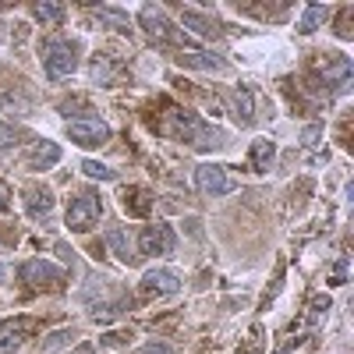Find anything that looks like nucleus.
Segmentation results:
<instances>
[{"instance_id": "f257e3e1", "label": "nucleus", "mask_w": 354, "mask_h": 354, "mask_svg": "<svg viewBox=\"0 0 354 354\" xmlns=\"http://www.w3.org/2000/svg\"><path fill=\"white\" fill-rule=\"evenodd\" d=\"M138 21H142V28H145L153 39H163V43H177V46H185V50H195V39H188V32H181V28L167 18L163 8L145 4L142 15H138Z\"/></svg>"}, {"instance_id": "f03ea898", "label": "nucleus", "mask_w": 354, "mask_h": 354, "mask_svg": "<svg viewBox=\"0 0 354 354\" xmlns=\"http://www.w3.org/2000/svg\"><path fill=\"white\" fill-rule=\"evenodd\" d=\"M174 135L181 138V142H188V145H195V149H213V145H220V131L216 128H209L205 121H198V117L192 113V110H185V113H177V121H174Z\"/></svg>"}, {"instance_id": "7ed1b4c3", "label": "nucleus", "mask_w": 354, "mask_h": 354, "mask_svg": "<svg viewBox=\"0 0 354 354\" xmlns=\"http://www.w3.org/2000/svg\"><path fill=\"white\" fill-rule=\"evenodd\" d=\"M43 68H46V75H50L53 82L68 78V75L78 68V46H75V43H68V39H53V43H46Z\"/></svg>"}, {"instance_id": "20e7f679", "label": "nucleus", "mask_w": 354, "mask_h": 354, "mask_svg": "<svg viewBox=\"0 0 354 354\" xmlns=\"http://www.w3.org/2000/svg\"><path fill=\"white\" fill-rule=\"evenodd\" d=\"M100 213H103V205H100V195L85 192V195L71 198L64 223H68V230H75V234H85V230H93V223L100 220Z\"/></svg>"}, {"instance_id": "39448f33", "label": "nucleus", "mask_w": 354, "mask_h": 354, "mask_svg": "<svg viewBox=\"0 0 354 354\" xmlns=\"http://www.w3.org/2000/svg\"><path fill=\"white\" fill-rule=\"evenodd\" d=\"M21 280L36 290H57V287H64V270L43 259H28L21 262Z\"/></svg>"}, {"instance_id": "423d86ee", "label": "nucleus", "mask_w": 354, "mask_h": 354, "mask_svg": "<svg viewBox=\"0 0 354 354\" xmlns=\"http://www.w3.org/2000/svg\"><path fill=\"white\" fill-rule=\"evenodd\" d=\"M138 248H142V255H170L177 248L174 227L170 223H149L138 234Z\"/></svg>"}, {"instance_id": "0eeeda50", "label": "nucleus", "mask_w": 354, "mask_h": 354, "mask_svg": "<svg viewBox=\"0 0 354 354\" xmlns=\"http://www.w3.org/2000/svg\"><path fill=\"white\" fill-rule=\"evenodd\" d=\"M177 290H181V277L174 270H149L138 280V294H145V298H167Z\"/></svg>"}, {"instance_id": "6e6552de", "label": "nucleus", "mask_w": 354, "mask_h": 354, "mask_svg": "<svg viewBox=\"0 0 354 354\" xmlns=\"http://www.w3.org/2000/svg\"><path fill=\"white\" fill-rule=\"evenodd\" d=\"M36 322L28 315H18V319H8L4 326H0V354H15L25 340H28V330H32Z\"/></svg>"}, {"instance_id": "1a4fd4ad", "label": "nucleus", "mask_w": 354, "mask_h": 354, "mask_svg": "<svg viewBox=\"0 0 354 354\" xmlns=\"http://www.w3.org/2000/svg\"><path fill=\"white\" fill-rule=\"evenodd\" d=\"M68 135H71V142H75V145L96 149V145H103V142L110 138V128H106L103 121H71Z\"/></svg>"}, {"instance_id": "9d476101", "label": "nucleus", "mask_w": 354, "mask_h": 354, "mask_svg": "<svg viewBox=\"0 0 354 354\" xmlns=\"http://www.w3.org/2000/svg\"><path fill=\"white\" fill-rule=\"evenodd\" d=\"M195 188L205 192V195H227L230 181H227V170L220 163H202L195 170Z\"/></svg>"}, {"instance_id": "9b49d317", "label": "nucleus", "mask_w": 354, "mask_h": 354, "mask_svg": "<svg viewBox=\"0 0 354 354\" xmlns=\"http://www.w3.org/2000/svg\"><path fill=\"white\" fill-rule=\"evenodd\" d=\"M315 78H322V85H326V93L340 96V93H347V88H351L354 68H351V61H347V57H333V68H326V71H322V75H315Z\"/></svg>"}, {"instance_id": "f8f14e48", "label": "nucleus", "mask_w": 354, "mask_h": 354, "mask_svg": "<svg viewBox=\"0 0 354 354\" xmlns=\"http://www.w3.org/2000/svg\"><path fill=\"white\" fill-rule=\"evenodd\" d=\"M21 202H25V213L32 220H39V223L50 220V213H53V192L50 188H25Z\"/></svg>"}, {"instance_id": "ddd939ff", "label": "nucleus", "mask_w": 354, "mask_h": 354, "mask_svg": "<svg viewBox=\"0 0 354 354\" xmlns=\"http://www.w3.org/2000/svg\"><path fill=\"white\" fill-rule=\"evenodd\" d=\"M57 160H61V145L57 142H32L25 153V167L28 170H50Z\"/></svg>"}, {"instance_id": "4468645a", "label": "nucleus", "mask_w": 354, "mask_h": 354, "mask_svg": "<svg viewBox=\"0 0 354 354\" xmlns=\"http://www.w3.org/2000/svg\"><path fill=\"white\" fill-rule=\"evenodd\" d=\"M177 64H181V68H188V71H223L227 68V61H223V57H216L213 50H205V53H181V57H177Z\"/></svg>"}, {"instance_id": "2eb2a0df", "label": "nucleus", "mask_w": 354, "mask_h": 354, "mask_svg": "<svg viewBox=\"0 0 354 354\" xmlns=\"http://www.w3.org/2000/svg\"><path fill=\"white\" fill-rule=\"evenodd\" d=\"M181 21H185L188 32H195V36H202V39H220V25H216L213 18H205V15H195L192 8L181 11Z\"/></svg>"}, {"instance_id": "dca6fc26", "label": "nucleus", "mask_w": 354, "mask_h": 354, "mask_svg": "<svg viewBox=\"0 0 354 354\" xmlns=\"http://www.w3.org/2000/svg\"><path fill=\"white\" fill-rule=\"evenodd\" d=\"M273 156H277V149H273V142H270V138H255V142H252V163H255L259 174L270 170Z\"/></svg>"}, {"instance_id": "f3484780", "label": "nucleus", "mask_w": 354, "mask_h": 354, "mask_svg": "<svg viewBox=\"0 0 354 354\" xmlns=\"http://www.w3.org/2000/svg\"><path fill=\"white\" fill-rule=\"evenodd\" d=\"M106 245L113 248V255L121 259V262H135V252H128V248H131V238L124 234V227H113V230L106 234Z\"/></svg>"}, {"instance_id": "a211bd4d", "label": "nucleus", "mask_w": 354, "mask_h": 354, "mask_svg": "<svg viewBox=\"0 0 354 354\" xmlns=\"http://www.w3.org/2000/svg\"><path fill=\"white\" fill-rule=\"evenodd\" d=\"M322 18H330V8L326 4H308L305 8V15H301V21H298V32H315V28L322 25Z\"/></svg>"}, {"instance_id": "6ab92c4d", "label": "nucleus", "mask_w": 354, "mask_h": 354, "mask_svg": "<svg viewBox=\"0 0 354 354\" xmlns=\"http://www.w3.org/2000/svg\"><path fill=\"white\" fill-rule=\"evenodd\" d=\"M234 117H238V124H252L255 121L252 93H248V88H238V93H234Z\"/></svg>"}, {"instance_id": "aec40b11", "label": "nucleus", "mask_w": 354, "mask_h": 354, "mask_svg": "<svg viewBox=\"0 0 354 354\" xmlns=\"http://www.w3.org/2000/svg\"><path fill=\"white\" fill-rule=\"evenodd\" d=\"M64 11H68L64 4H36L32 8V15L36 18H46V21H64Z\"/></svg>"}, {"instance_id": "412c9836", "label": "nucleus", "mask_w": 354, "mask_h": 354, "mask_svg": "<svg viewBox=\"0 0 354 354\" xmlns=\"http://www.w3.org/2000/svg\"><path fill=\"white\" fill-rule=\"evenodd\" d=\"M82 170H85L88 177H100V181H113V170H110V167H103V163H96V160H85V163H82Z\"/></svg>"}, {"instance_id": "4be33fe9", "label": "nucleus", "mask_w": 354, "mask_h": 354, "mask_svg": "<svg viewBox=\"0 0 354 354\" xmlns=\"http://www.w3.org/2000/svg\"><path fill=\"white\" fill-rule=\"evenodd\" d=\"M71 337H75L71 330H57L53 337H46V340H43V351H57V347H64Z\"/></svg>"}, {"instance_id": "5701e85b", "label": "nucleus", "mask_w": 354, "mask_h": 354, "mask_svg": "<svg viewBox=\"0 0 354 354\" xmlns=\"http://www.w3.org/2000/svg\"><path fill=\"white\" fill-rule=\"evenodd\" d=\"M15 142H18V131L11 124H0V149H11Z\"/></svg>"}, {"instance_id": "b1692460", "label": "nucleus", "mask_w": 354, "mask_h": 354, "mask_svg": "<svg viewBox=\"0 0 354 354\" xmlns=\"http://www.w3.org/2000/svg\"><path fill=\"white\" fill-rule=\"evenodd\" d=\"M330 305H333L330 298H315L312 301V322H319L322 315H330Z\"/></svg>"}, {"instance_id": "393cba45", "label": "nucleus", "mask_w": 354, "mask_h": 354, "mask_svg": "<svg viewBox=\"0 0 354 354\" xmlns=\"http://www.w3.org/2000/svg\"><path fill=\"white\" fill-rule=\"evenodd\" d=\"M138 354H177V351H174L170 344H163V340H153V344H145Z\"/></svg>"}, {"instance_id": "a878e982", "label": "nucleus", "mask_w": 354, "mask_h": 354, "mask_svg": "<svg viewBox=\"0 0 354 354\" xmlns=\"http://www.w3.org/2000/svg\"><path fill=\"white\" fill-rule=\"evenodd\" d=\"M75 354H96V351H93V344H82V347H78Z\"/></svg>"}, {"instance_id": "bb28decb", "label": "nucleus", "mask_w": 354, "mask_h": 354, "mask_svg": "<svg viewBox=\"0 0 354 354\" xmlns=\"http://www.w3.org/2000/svg\"><path fill=\"white\" fill-rule=\"evenodd\" d=\"M0 205H8V185H0Z\"/></svg>"}, {"instance_id": "cd10ccee", "label": "nucleus", "mask_w": 354, "mask_h": 354, "mask_svg": "<svg viewBox=\"0 0 354 354\" xmlns=\"http://www.w3.org/2000/svg\"><path fill=\"white\" fill-rule=\"evenodd\" d=\"M8 280V270H4V266H0V283H4Z\"/></svg>"}]
</instances>
